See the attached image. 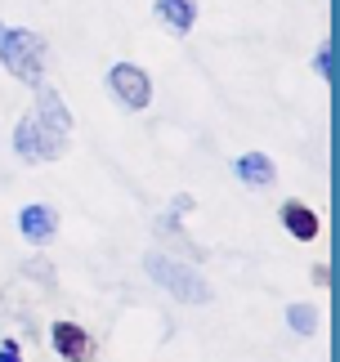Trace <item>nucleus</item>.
<instances>
[{
	"label": "nucleus",
	"mask_w": 340,
	"mask_h": 362,
	"mask_svg": "<svg viewBox=\"0 0 340 362\" xmlns=\"http://www.w3.org/2000/svg\"><path fill=\"white\" fill-rule=\"evenodd\" d=\"M314 72H318L322 81H327V86L336 81V49H332V36L322 40V45H318V54H314Z\"/></svg>",
	"instance_id": "nucleus-11"
},
{
	"label": "nucleus",
	"mask_w": 340,
	"mask_h": 362,
	"mask_svg": "<svg viewBox=\"0 0 340 362\" xmlns=\"http://www.w3.org/2000/svg\"><path fill=\"white\" fill-rule=\"evenodd\" d=\"M314 282H318V286H327V282H332V273H327V264H314Z\"/></svg>",
	"instance_id": "nucleus-13"
},
{
	"label": "nucleus",
	"mask_w": 340,
	"mask_h": 362,
	"mask_svg": "<svg viewBox=\"0 0 340 362\" xmlns=\"http://www.w3.org/2000/svg\"><path fill=\"white\" fill-rule=\"evenodd\" d=\"M152 13H157L162 27L175 32V36H188L193 23H197V5H193V0H152Z\"/></svg>",
	"instance_id": "nucleus-7"
},
{
	"label": "nucleus",
	"mask_w": 340,
	"mask_h": 362,
	"mask_svg": "<svg viewBox=\"0 0 340 362\" xmlns=\"http://www.w3.org/2000/svg\"><path fill=\"white\" fill-rule=\"evenodd\" d=\"M233 175L251 188H268L278 179V165H273V157H264V152H246V157L233 161Z\"/></svg>",
	"instance_id": "nucleus-8"
},
{
	"label": "nucleus",
	"mask_w": 340,
	"mask_h": 362,
	"mask_svg": "<svg viewBox=\"0 0 340 362\" xmlns=\"http://www.w3.org/2000/svg\"><path fill=\"white\" fill-rule=\"evenodd\" d=\"M287 327L295 331V336H314V331H318V309H314V304H291V309H287Z\"/></svg>",
	"instance_id": "nucleus-10"
},
{
	"label": "nucleus",
	"mask_w": 340,
	"mask_h": 362,
	"mask_svg": "<svg viewBox=\"0 0 340 362\" xmlns=\"http://www.w3.org/2000/svg\"><path fill=\"white\" fill-rule=\"evenodd\" d=\"M144 269H148L152 282H157L162 291H170V296H175L179 304H210V300H215L210 282H206V277L193 269V264H179V259L162 255V250H148Z\"/></svg>",
	"instance_id": "nucleus-2"
},
{
	"label": "nucleus",
	"mask_w": 340,
	"mask_h": 362,
	"mask_svg": "<svg viewBox=\"0 0 340 362\" xmlns=\"http://www.w3.org/2000/svg\"><path fill=\"white\" fill-rule=\"evenodd\" d=\"M76 121L54 86H36V107L13 125V152L23 161H59L72 144Z\"/></svg>",
	"instance_id": "nucleus-1"
},
{
	"label": "nucleus",
	"mask_w": 340,
	"mask_h": 362,
	"mask_svg": "<svg viewBox=\"0 0 340 362\" xmlns=\"http://www.w3.org/2000/svg\"><path fill=\"white\" fill-rule=\"evenodd\" d=\"M108 90H112V99H117L121 107H130V112H139V107L152 103V81H148V72L139 63H112Z\"/></svg>",
	"instance_id": "nucleus-4"
},
{
	"label": "nucleus",
	"mask_w": 340,
	"mask_h": 362,
	"mask_svg": "<svg viewBox=\"0 0 340 362\" xmlns=\"http://www.w3.org/2000/svg\"><path fill=\"white\" fill-rule=\"evenodd\" d=\"M18 228H23V238L27 242H50L54 233H59V211H54V206H23V215H18Z\"/></svg>",
	"instance_id": "nucleus-5"
},
{
	"label": "nucleus",
	"mask_w": 340,
	"mask_h": 362,
	"mask_svg": "<svg viewBox=\"0 0 340 362\" xmlns=\"http://www.w3.org/2000/svg\"><path fill=\"white\" fill-rule=\"evenodd\" d=\"M282 224H287L291 238H300V242H314L318 233H322V219L309 211L305 202H282Z\"/></svg>",
	"instance_id": "nucleus-9"
},
{
	"label": "nucleus",
	"mask_w": 340,
	"mask_h": 362,
	"mask_svg": "<svg viewBox=\"0 0 340 362\" xmlns=\"http://www.w3.org/2000/svg\"><path fill=\"white\" fill-rule=\"evenodd\" d=\"M0 362H23V349L13 340H5V344H0Z\"/></svg>",
	"instance_id": "nucleus-12"
},
{
	"label": "nucleus",
	"mask_w": 340,
	"mask_h": 362,
	"mask_svg": "<svg viewBox=\"0 0 340 362\" xmlns=\"http://www.w3.org/2000/svg\"><path fill=\"white\" fill-rule=\"evenodd\" d=\"M50 340H54V349H59V358L63 362H90V336L76 327V322H54V331H50Z\"/></svg>",
	"instance_id": "nucleus-6"
},
{
	"label": "nucleus",
	"mask_w": 340,
	"mask_h": 362,
	"mask_svg": "<svg viewBox=\"0 0 340 362\" xmlns=\"http://www.w3.org/2000/svg\"><path fill=\"white\" fill-rule=\"evenodd\" d=\"M0 63L23 86H40V76H45V40L32 27H5L0 23Z\"/></svg>",
	"instance_id": "nucleus-3"
}]
</instances>
